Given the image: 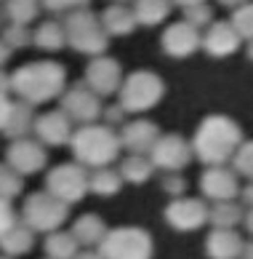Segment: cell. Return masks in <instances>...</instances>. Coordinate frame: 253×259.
I'll use <instances>...</instances> for the list:
<instances>
[{
	"label": "cell",
	"instance_id": "obj_1",
	"mask_svg": "<svg viewBox=\"0 0 253 259\" xmlns=\"http://www.w3.org/2000/svg\"><path fill=\"white\" fill-rule=\"evenodd\" d=\"M242 142V128L227 115H208L200 120L197 131L192 137V152L194 158L206 166H219L229 163L235 150Z\"/></svg>",
	"mask_w": 253,
	"mask_h": 259
},
{
	"label": "cell",
	"instance_id": "obj_2",
	"mask_svg": "<svg viewBox=\"0 0 253 259\" xmlns=\"http://www.w3.org/2000/svg\"><path fill=\"white\" fill-rule=\"evenodd\" d=\"M67 72L59 62H30L11 75V91L30 104H45L62 97Z\"/></svg>",
	"mask_w": 253,
	"mask_h": 259
},
{
	"label": "cell",
	"instance_id": "obj_3",
	"mask_svg": "<svg viewBox=\"0 0 253 259\" xmlns=\"http://www.w3.org/2000/svg\"><path fill=\"white\" fill-rule=\"evenodd\" d=\"M70 147L75 152V160L85 168H102L118 160L120 155V134H115L112 126H96V123H80V128L72 131Z\"/></svg>",
	"mask_w": 253,
	"mask_h": 259
},
{
	"label": "cell",
	"instance_id": "obj_4",
	"mask_svg": "<svg viewBox=\"0 0 253 259\" xmlns=\"http://www.w3.org/2000/svg\"><path fill=\"white\" fill-rule=\"evenodd\" d=\"M64 30H67V46H72L77 54L99 56L110 46V32L104 30L102 16L88 11V8H75L64 16Z\"/></svg>",
	"mask_w": 253,
	"mask_h": 259
},
{
	"label": "cell",
	"instance_id": "obj_5",
	"mask_svg": "<svg viewBox=\"0 0 253 259\" xmlns=\"http://www.w3.org/2000/svg\"><path fill=\"white\" fill-rule=\"evenodd\" d=\"M165 94V83L158 72L136 70L120 85V104L125 112H147L158 107Z\"/></svg>",
	"mask_w": 253,
	"mask_h": 259
},
{
	"label": "cell",
	"instance_id": "obj_6",
	"mask_svg": "<svg viewBox=\"0 0 253 259\" xmlns=\"http://www.w3.org/2000/svg\"><path fill=\"white\" fill-rule=\"evenodd\" d=\"M155 251V243L147 230L141 227H115L107 230L102 243H99V256L110 259H147Z\"/></svg>",
	"mask_w": 253,
	"mask_h": 259
},
{
	"label": "cell",
	"instance_id": "obj_7",
	"mask_svg": "<svg viewBox=\"0 0 253 259\" xmlns=\"http://www.w3.org/2000/svg\"><path fill=\"white\" fill-rule=\"evenodd\" d=\"M67 217H70V203H64L56 195L45 193H32L24 200L22 206V219L24 225H30L35 233H51V230H59Z\"/></svg>",
	"mask_w": 253,
	"mask_h": 259
},
{
	"label": "cell",
	"instance_id": "obj_8",
	"mask_svg": "<svg viewBox=\"0 0 253 259\" xmlns=\"http://www.w3.org/2000/svg\"><path fill=\"white\" fill-rule=\"evenodd\" d=\"M88 179L91 177L83 163H62V166H56L45 174V190L72 206L77 200H83V195L91 190Z\"/></svg>",
	"mask_w": 253,
	"mask_h": 259
},
{
	"label": "cell",
	"instance_id": "obj_9",
	"mask_svg": "<svg viewBox=\"0 0 253 259\" xmlns=\"http://www.w3.org/2000/svg\"><path fill=\"white\" fill-rule=\"evenodd\" d=\"M62 110L72 118V123H93L102 118V97L85 80L75 83L72 89L64 91L62 97Z\"/></svg>",
	"mask_w": 253,
	"mask_h": 259
},
{
	"label": "cell",
	"instance_id": "obj_10",
	"mask_svg": "<svg viewBox=\"0 0 253 259\" xmlns=\"http://www.w3.org/2000/svg\"><path fill=\"white\" fill-rule=\"evenodd\" d=\"M192 142H187L181 134H160L155 147L149 150L155 168L163 171H181L192 160Z\"/></svg>",
	"mask_w": 253,
	"mask_h": 259
},
{
	"label": "cell",
	"instance_id": "obj_11",
	"mask_svg": "<svg viewBox=\"0 0 253 259\" xmlns=\"http://www.w3.org/2000/svg\"><path fill=\"white\" fill-rule=\"evenodd\" d=\"M165 222H168L173 230H179V233L200 230L208 222V203L203 198L179 195L168 203V208H165Z\"/></svg>",
	"mask_w": 253,
	"mask_h": 259
},
{
	"label": "cell",
	"instance_id": "obj_12",
	"mask_svg": "<svg viewBox=\"0 0 253 259\" xmlns=\"http://www.w3.org/2000/svg\"><path fill=\"white\" fill-rule=\"evenodd\" d=\"M45 147L40 139H27V137H19V139H11V145L6 150V163L11 166L14 171H19L22 177H30V174H37L43 166H45Z\"/></svg>",
	"mask_w": 253,
	"mask_h": 259
},
{
	"label": "cell",
	"instance_id": "obj_13",
	"mask_svg": "<svg viewBox=\"0 0 253 259\" xmlns=\"http://www.w3.org/2000/svg\"><path fill=\"white\" fill-rule=\"evenodd\" d=\"M160 46L163 51L173 56V59H187V56H192L197 49H203V35L194 24L189 22H173L165 27V32L160 37Z\"/></svg>",
	"mask_w": 253,
	"mask_h": 259
},
{
	"label": "cell",
	"instance_id": "obj_14",
	"mask_svg": "<svg viewBox=\"0 0 253 259\" xmlns=\"http://www.w3.org/2000/svg\"><path fill=\"white\" fill-rule=\"evenodd\" d=\"M83 80L104 99V97H112V94L120 91V85H123V70H120V64L115 62V59L99 54V56H93V59L88 62Z\"/></svg>",
	"mask_w": 253,
	"mask_h": 259
},
{
	"label": "cell",
	"instance_id": "obj_15",
	"mask_svg": "<svg viewBox=\"0 0 253 259\" xmlns=\"http://www.w3.org/2000/svg\"><path fill=\"white\" fill-rule=\"evenodd\" d=\"M200 190L206 200H232L240 195V185H237V171L227 168L224 163L219 166H208L200 177Z\"/></svg>",
	"mask_w": 253,
	"mask_h": 259
},
{
	"label": "cell",
	"instance_id": "obj_16",
	"mask_svg": "<svg viewBox=\"0 0 253 259\" xmlns=\"http://www.w3.org/2000/svg\"><path fill=\"white\" fill-rule=\"evenodd\" d=\"M35 137L48 147H62V145H70L72 139V118L67 115L64 110H51V112H43L35 118Z\"/></svg>",
	"mask_w": 253,
	"mask_h": 259
},
{
	"label": "cell",
	"instance_id": "obj_17",
	"mask_svg": "<svg viewBox=\"0 0 253 259\" xmlns=\"http://www.w3.org/2000/svg\"><path fill=\"white\" fill-rule=\"evenodd\" d=\"M242 37L240 32L232 27V22H211L206 35H203V49H206L211 56H229L240 49Z\"/></svg>",
	"mask_w": 253,
	"mask_h": 259
},
{
	"label": "cell",
	"instance_id": "obj_18",
	"mask_svg": "<svg viewBox=\"0 0 253 259\" xmlns=\"http://www.w3.org/2000/svg\"><path fill=\"white\" fill-rule=\"evenodd\" d=\"M158 137H160L158 123H152V120H131V123H123L120 145L128 150V152H141V155H149V150L155 147Z\"/></svg>",
	"mask_w": 253,
	"mask_h": 259
},
{
	"label": "cell",
	"instance_id": "obj_19",
	"mask_svg": "<svg viewBox=\"0 0 253 259\" xmlns=\"http://www.w3.org/2000/svg\"><path fill=\"white\" fill-rule=\"evenodd\" d=\"M242 238L235 233V227H213V233L206 241V251L213 259H235L242 254Z\"/></svg>",
	"mask_w": 253,
	"mask_h": 259
},
{
	"label": "cell",
	"instance_id": "obj_20",
	"mask_svg": "<svg viewBox=\"0 0 253 259\" xmlns=\"http://www.w3.org/2000/svg\"><path fill=\"white\" fill-rule=\"evenodd\" d=\"M99 16H102V24H104V30L110 32V37L131 35L136 27H139L133 8H128L125 3H112V6H107Z\"/></svg>",
	"mask_w": 253,
	"mask_h": 259
},
{
	"label": "cell",
	"instance_id": "obj_21",
	"mask_svg": "<svg viewBox=\"0 0 253 259\" xmlns=\"http://www.w3.org/2000/svg\"><path fill=\"white\" fill-rule=\"evenodd\" d=\"M35 246V230L30 225H14L6 233H0V251L6 256H22L27 251H32Z\"/></svg>",
	"mask_w": 253,
	"mask_h": 259
},
{
	"label": "cell",
	"instance_id": "obj_22",
	"mask_svg": "<svg viewBox=\"0 0 253 259\" xmlns=\"http://www.w3.org/2000/svg\"><path fill=\"white\" fill-rule=\"evenodd\" d=\"M35 126V112H32V104L19 99L16 104H11V112H8V120L3 126V134L8 139H19V137H27Z\"/></svg>",
	"mask_w": 253,
	"mask_h": 259
},
{
	"label": "cell",
	"instance_id": "obj_23",
	"mask_svg": "<svg viewBox=\"0 0 253 259\" xmlns=\"http://www.w3.org/2000/svg\"><path fill=\"white\" fill-rule=\"evenodd\" d=\"M173 0H133V14L136 22L144 27H158L171 14Z\"/></svg>",
	"mask_w": 253,
	"mask_h": 259
},
{
	"label": "cell",
	"instance_id": "obj_24",
	"mask_svg": "<svg viewBox=\"0 0 253 259\" xmlns=\"http://www.w3.org/2000/svg\"><path fill=\"white\" fill-rule=\"evenodd\" d=\"M32 43L43 51H59L67 46V30L64 22H56V19H48L37 30L32 32Z\"/></svg>",
	"mask_w": 253,
	"mask_h": 259
},
{
	"label": "cell",
	"instance_id": "obj_25",
	"mask_svg": "<svg viewBox=\"0 0 253 259\" xmlns=\"http://www.w3.org/2000/svg\"><path fill=\"white\" fill-rule=\"evenodd\" d=\"M104 233H107V227L102 222V217H96V214H83L72 225V235L77 238L80 246H99Z\"/></svg>",
	"mask_w": 253,
	"mask_h": 259
},
{
	"label": "cell",
	"instance_id": "obj_26",
	"mask_svg": "<svg viewBox=\"0 0 253 259\" xmlns=\"http://www.w3.org/2000/svg\"><path fill=\"white\" fill-rule=\"evenodd\" d=\"M120 174H123L125 182H131V185H144V182H149V177L155 174V163H152L149 155L131 152V155L120 163Z\"/></svg>",
	"mask_w": 253,
	"mask_h": 259
},
{
	"label": "cell",
	"instance_id": "obj_27",
	"mask_svg": "<svg viewBox=\"0 0 253 259\" xmlns=\"http://www.w3.org/2000/svg\"><path fill=\"white\" fill-rule=\"evenodd\" d=\"M242 219H245V211H242L240 203L232 200H216L211 208H208V222L213 227H237Z\"/></svg>",
	"mask_w": 253,
	"mask_h": 259
},
{
	"label": "cell",
	"instance_id": "obj_28",
	"mask_svg": "<svg viewBox=\"0 0 253 259\" xmlns=\"http://www.w3.org/2000/svg\"><path fill=\"white\" fill-rule=\"evenodd\" d=\"M80 251V243H77V238L70 233H59V230H51L45 238V256L51 259H70V256H77Z\"/></svg>",
	"mask_w": 253,
	"mask_h": 259
},
{
	"label": "cell",
	"instance_id": "obj_29",
	"mask_svg": "<svg viewBox=\"0 0 253 259\" xmlns=\"http://www.w3.org/2000/svg\"><path fill=\"white\" fill-rule=\"evenodd\" d=\"M88 185H91V193L102 195V198H112V195H118L120 187H123V174L102 166V168H93Z\"/></svg>",
	"mask_w": 253,
	"mask_h": 259
},
{
	"label": "cell",
	"instance_id": "obj_30",
	"mask_svg": "<svg viewBox=\"0 0 253 259\" xmlns=\"http://www.w3.org/2000/svg\"><path fill=\"white\" fill-rule=\"evenodd\" d=\"M40 0H6V16L14 24H30L40 14Z\"/></svg>",
	"mask_w": 253,
	"mask_h": 259
},
{
	"label": "cell",
	"instance_id": "obj_31",
	"mask_svg": "<svg viewBox=\"0 0 253 259\" xmlns=\"http://www.w3.org/2000/svg\"><path fill=\"white\" fill-rule=\"evenodd\" d=\"M232 27L240 32L242 40H253V3L248 0V3L237 6L235 11H232Z\"/></svg>",
	"mask_w": 253,
	"mask_h": 259
},
{
	"label": "cell",
	"instance_id": "obj_32",
	"mask_svg": "<svg viewBox=\"0 0 253 259\" xmlns=\"http://www.w3.org/2000/svg\"><path fill=\"white\" fill-rule=\"evenodd\" d=\"M232 168L248 182H253V142H245V139L240 142V147L232 155Z\"/></svg>",
	"mask_w": 253,
	"mask_h": 259
},
{
	"label": "cell",
	"instance_id": "obj_33",
	"mask_svg": "<svg viewBox=\"0 0 253 259\" xmlns=\"http://www.w3.org/2000/svg\"><path fill=\"white\" fill-rule=\"evenodd\" d=\"M3 43L8 46L11 51H19V49H27L32 43V32L27 30V24H8L3 30Z\"/></svg>",
	"mask_w": 253,
	"mask_h": 259
},
{
	"label": "cell",
	"instance_id": "obj_34",
	"mask_svg": "<svg viewBox=\"0 0 253 259\" xmlns=\"http://www.w3.org/2000/svg\"><path fill=\"white\" fill-rule=\"evenodd\" d=\"M19 193H22V174L14 171L8 163H0V195L16 198Z\"/></svg>",
	"mask_w": 253,
	"mask_h": 259
},
{
	"label": "cell",
	"instance_id": "obj_35",
	"mask_svg": "<svg viewBox=\"0 0 253 259\" xmlns=\"http://www.w3.org/2000/svg\"><path fill=\"white\" fill-rule=\"evenodd\" d=\"M181 11H184V22L194 24L197 30H200V27H208L213 22V8L208 6V0H206V3L187 6V8H181Z\"/></svg>",
	"mask_w": 253,
	"mask_h": 259
},
{
	"label": "cell",
	"instance_id": "obj_36",
	"mask_svg": "<svg viewBox=\"0 0 253 259\" xmlns=\"http://www.w3.org/2000/svg\"><path fill=\"white\" fill-rule=\"evenodd\" d=\"M163 190H165L171 198H179V195H184V190H187V179L181 177V171H165Z\"/></svg>",
	"mask_w": 253,
	"mask_h": 259
},
{
	"label": "cell",
	"instance_id": "obj_37",
	"mask_svg": "<svg viewBox=\"0 0 253 259\" xmlns=\"http://www.w3.org/2000/svg\"><path fill=\"white\" fill-rule=\"evenodd\" d=\"M43 8H48L51 14H67V11H75V8H83L88 6L91 0H40Z\"/></svg>",
	"mask_w": 253,
	"mask_h": 259
},
{
	"label": "cell",
	"instance_id": "obj_38",
	"mask_svg": "<svg viewBox=\"0 0 253 259\" xmlns=\"http://www.w3.org/2000/svg\"><path fill=\"white\" fill-rule=\"evenodd\" d=\"M16 225V211L11 206V198H3L0 195V233H6L8 227Z\"/></svg>",
	"mask_w": 253,
	"mask_h": 259
},
{
	"label": "cell",
	"instance_id": "obj_39",
	"mask_svg": "<svg viewBox=\"0 0 253 259\" xmlns=\"http://www.w3.org/2000/svg\"><path fill=\"white\" fill-rule=\"evenodd\" d=\"M102 115H104L107 126H123V120H125V115H128V112L123 110V104H112V107L102 110Z\"/></svg>",
	"mask_w": 253,
	"mask_h": 259
},
{
	"label": "cell",
	"instance_id": "obj_40",
	"mask_svg": "<svg viewBox=\"0 0 253 259\" xmlns=\"http://www.w3.org/2000/svg\"><path fill=\"white\" fill-rule=\"evenodd\" d=\"M11 104H14V102H8V99H6V94H0V131H3L6 120H8V112H11Z\"/></svg>",
	"mask_w": 253,
	"mask_h": 259
},
{
	"label": "cell",
	"instance_id": "obj_41",
	"mask_svg": "<svg viewBox=\"0 0 253 259\" xmlns=\"http://www.w3.org/2000/svg\"><path fill=\"white\" fill-rule=\"evenodd\" d=\"M240 198H242V203H245L248 208L253 206V182H250L248 187H242V190H240Z\"/></svg>",
	"mask_w": 253,
	"mask_h": 259
},
{
	"label": "cell",
	"instance_id": "obj_42",
	"mask_svg": "<svg viewBox=\"0 0 253 259\" xmlns=\"http://www.w3.org/2000/svg\"><path fill=\"white\" fill-rule=\"evenodd\" d=\"M8 91H11V75L0 70V94H8Z\"/></svg>",
	"mask_w": 253,
	"mask_h": 259
},
{
	"label": "cell",
	"instance_id": "obj_43",
	"mask_svg": "<svg viewBox=\"0 0 253 259\" xmlns=\"http://www.w3.org/2000/svg\"><path fill=\"white\" fill-rule=\"evenodd\" d=\"M8 59H11V49H8V46L3 43V37H0V67H3Z\"/></svg>",
	"mask_w": 253,
	"mask_h": 259
},
{
	"label": "cell",
	"instance_id": "obj_44",
	"mask_svg": "<svg viewBox=\"0 0 253 259\" xmlns=\"http://www.w3.org/2000/svg\"><path fill=\"white\" fill-rule=\"evenodd\" d=\"M240 256H248V259H253V235H250V241L242 243V254H240Z\"/></svg>",
	"mask_w": 253,
	"mask_h": 259
},
{
	"label": "cell",
	"instance_id": "obj_45",
	"mask_svg": "<svg viewBox=\"0 0 253 259\" xmlns=\"http://www.w3.org/2000/svg\"><path fill=\"white\" fill-rule=\"evenodd\" d=\"M242 222H245V230L253 235V206H250V211H245V219H242Z\"/></svg>",
	"mask_w": 253,
	"mask_h": 259
},
{
	"label": "cell",
	"instance_id": "obj_46",
	"mask_svg": "<svg viewBox=\"0 0 253 259\" xmlns=\"http://www.w3.org/2000/svg\"><path fill=\"white\" fill-rule=\"evenodd\" d=\"M221 6H227V8H237V6H242V3H248V0H219Z\"/></svg>",
	"mask_w": 253,
	"mask_h": 259
},
{
	"label": "cell",
	"instance_id": "obj_47",
	"mask_svg": "<svg viewBox=\"0 0 253 259\" xmlns=\"http://www.w3.org/2000/svg\"><path fill=\"white\" fill-rule=\"evenodd\" d=\"M176 6H181V8H187V6H194V3H206V0H173Z\"/></svg>",
	"mask_w": 253,
	"mask_h": 259
},
{
	"label": "cell",
	"instance_id": "obj_48",
	"mask_svg": "<svg viewBox=\"0 0 253 259\" xmlns=\"http://www.w3.org/2000/svg\"><path fill=\"white\" fill-rule=\"evenodd\" d=\"M248 59L253 62V40H248Z\"/></svg>",
	"mask_w": 253,
	"mask_h": 259
},
{
	"label": "cell",
	"instance_id": "obj_49",
	"mask_svg": "<svg viewBox=\"0 0 253 259\" xmlns=\"http://www.w3.org/2000/svg\"><path fill=\"white\" fill-rule=\"evenodd\" d=\"M112 3H128V0H112Z\"/></svg>",
	"mask_w": 253,
	"mask_h": 259
}]
</instances>
